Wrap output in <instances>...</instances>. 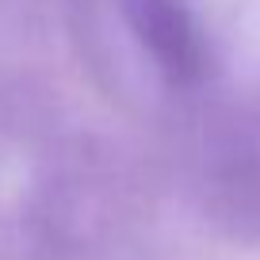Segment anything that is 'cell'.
<instances>
[{
    "mask_svg": "<svg viewBox=\"0 0 260 260\" xmlns=\"http://www.w3.org/2000/svg\"><path fill=\"white\" fill-rule=\"evenodd\" d=\"M122 12L130 31L142 39V46L169 81L187 84L203 77V35L184 0H122Z\"/></svg>",
    "mask_w": 260,
    "mask_h": 260,
    "instance_id": "1",
    "label": "cell"
}]
</instances>
